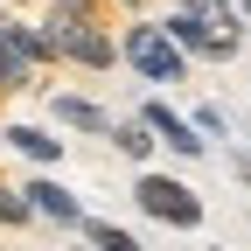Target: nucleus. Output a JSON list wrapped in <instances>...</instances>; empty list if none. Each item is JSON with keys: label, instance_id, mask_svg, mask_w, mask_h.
<instances>
[{"label": "nucleus", "instance_id": "obj_1", "mask_svg": "<svg viewBox=\"0 0 251 251\" xmlns=\"http://www.w3.org/2000/svg\"><path fill=\"white\" fill-rule=\"evenodd\" d=\"M42 21H49V42H56V56H63V63H84V70H112V63H119V42L98 28V14H63V7H42Z\"/></svg>", "mask_w": 251, "mask_h": 251}, {"label": "nucleus", "instance_id": "obj_2", "mask_svg": "<svg viewBox=\"0 0 251 251\" xmlns=\"http://www.w3.org/2000/svg\"><path fill=\"white\" fill-rule=\"evenodd\" d=\"M119 56L133 63L147 84H181V77H188V49L168 35V28H147V21H133V28L119 35Z\"/></svg>", "mask_w": 251, "mask_h": 251}, {"label": "nucleus", "instance_id": "obj_3", "mask_svg": "<svg viewBox=\"0 0 251 251\" xmlns=\"http://www.w3.org/2000/svg\"><path fill=\"white\" fill-rule=\"evenodd\" d=\"M133 202L153 216V224H168V230H196V224H202V196H196L188 181H175V175H153V168H140Z\"/></svg>", "mask_w": 251, "mask_h": 251}, {"label": "nucleus", "instance_id": "obj_4", "mask_svg": "<svg viewBox=\"0 0 251 251\" xmlns=\"http://www.w3.org/2000/svg\"><path fill=\"white\" fill-rule=\"evenodd\" d=\"M21 196H28V209H35V224H49V230H77V224H84V202H77V188H63L49 168H28Z\"/></svg>", "mask_w": 251, "mask_h": 251}, {"label": "nucleus", "instance_id": "obj_5", "mask_svg": "<svg viewBox=\"0 0 251 251\" xmlns=\"http://www.w3.org/2000/svg\"><path fill=\"white\" fill-rule=\"evenodd\" d=\"M140 119L153 126V140H161L168 153H181V161H196V153L209 147V140H202V126H188V119H181L168 98H147V105H140Z\"/></svg>", "mask_w": 251, "mask_h": 251}, {"label": "nucleus", "instance_id": "obj_6", "mask_svg": "<svg viewBox=\"0 0 251 251\" xmlns=\"http://www.w3.org/2000/svg\"><path fill=\"white\" fill-rule=\"evenodd\" d=\"M0 140H7V147L21 153L28 168H56V161H63V140L49 133V126H35V119H14V126H0Z\"/></svg>", "mask_w": 251, "mask_h": 251}, {"label": "nucleus", "instance_id": "obj_7", "mask_svg": "<svg viewBox=\"0 0 251 251\" xmlns=\"http://www.w3.org/2000/svg\"><path fill=\"white\" fill-rule=\"evenodd\" d=\"M0 35H7L28 63H35V70L63 63V56H56V42H49V21H42V14H35V21H28V14H0Z\"/></svg>", "mask_w": 251, "mask_h": 251}, {"label": "nucleus", "instance_id": "obj_8", "mask_svg": "<svg viewBox=\"0 0 251 251\" xmlns=\"http://www.w3.org/2000/svg\"><path fill=\"white\" fill-rule=\"evenodd\" d=\"M56 126H70V133H112V112L98 98H77V91H63V98H49Z\"/></svg>", "mask_w": 251, "mask_h": 251}, {"label": "nucleus", "instance_id": "obj_9", "mask_svg": "<svg viewBox=\"0 0 251 251\" xmlns=\"http://www.w3.org/2000/svg\"><path fill=\"white\" fill-rule=\"evenodd\" d=\"M105 140H112V147L126 153V161H140V168L153 161V147H161V140H153V126H147V119H126V126H112Z\"/></svg>", "mask_w": 251, "mask_h": 251}, {"label": "nucleus", "instance_id": "obj_10", "mask_svg": "<svg viewBox=\"0 0 251 251\" xmlns=\"http://www.w3.org/2000/svg\"><path fill=\"white\" fill-rule=\"evenodd\" d=\"M28 84H35V63H28L7 35H0V91H28Z\"/></svg>", "mask_w": 251, "mask_h": 251}, {"label": "nucleus", "instance_id": "obj_11", "mask_svg": "<svg viewBox=\"0 0 251 251\" xmlns=\"http://www.w3.org/2000/svg\"><path fill=\"white\" fill-rule=\"evenodd\" d=\"M91 244H105V251H133V230H126V224H105V216H84V224H77Z\"/></svg>", "mask_w": 251, "mask_h": 251}, {"label": "nucleus", "instance_id": "obj_12", "mask_svg": "<svg viewBox=\"0 0 251 251\" xmlns=\"http://www.w3.org/2000/svg\"><path fill=\"white\" fill-rule=\"evenodd\" d=\"M0 224H7V230L35 224V209H28V196H21V188H7V181H0Z\"/></svg>", "mask_w": 251, "mask_h": 251}, {"label": "nucleus", "instance_id": "obj_13", "mask_svg": "<svg viewBox=\"0 0 251 251\" xmlns=\"http://www.w3.org/2000/svg\"><path fill=\"white\" fill-rule=\"evenodd\" d=\"M35 7H63V14H98V0H35Z\"/></svg>", "mask_w": 251, "mask_h": 251}, {"label": "nucleus", "instance_id": "obj_14", "mask_svg": "<svg viewBox=\"0 0 251 251\" xmlns=\"http://www.w3.org/2000/svg\"><path fill=\"white\" fill-rule=\"evenodd\" d=\"M237 175H244V181H251V153H244V161H237Z\"/></svg>", "mask_w": 251, "mask_h": 251}, {"label": "nucleus", "instance_id": "obj_15", "mask_svg": "<svg viewBox=\"0 0 251 251\" xmlns=\"http://www.w3.org/2000/svg\"><path fill=\"white\" fill-rule=\"evenodd\" d=\"M237 7H244V21H251V0H237Z\"/></svg>", "mask_w": 251, "mask_h": 251}, {"label": "nucleus", "instance_id": "obj_16", "mask_svg": "<svg viewBox=\"0 0 251 251\" xmlns=\"http://www.w3.org/2000/svg\"><path fill=\"white\" fill-rule=\"evenodd\" d=\"M119 7H140V0H119Z\"/></svg>", "mask_w": 251, "mask_h": 251}, {"label": "nucleus", "instance_id": "obj_17", "mask_svg": "<svg viewBox=\"0 0 251 251\" xmlns=\"http://www.w3.org/2000/svg\"><path fill=\"white\" fill-rule=\"evenodd\" d=\"M0 153H7V140H0Z\"/></svg>", "mask_w": 251, "mask_h": 251}]
</instances>
